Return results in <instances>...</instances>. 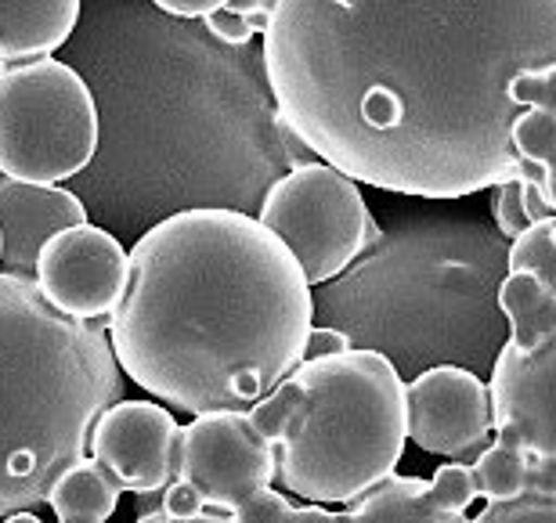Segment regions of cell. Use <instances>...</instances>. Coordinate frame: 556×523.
Returning a JSON list of instances; mask_svg holds the SVG:
<instances>
[{
  "mask_svg": "<svg viewBox=\"0 0 556 523\" xmlns=\"http://www.w3.org/2000/svg\"><path fill=\"white\" fill-rule=\"evenodd\" d=\"M556 62V0H278L264 73L293 130L351 181L466 199L542 177L509 144V80Z\"/></svg>",
  "mask_w": 556,
  "mask_h": 523,
  "instance_id": "6da1fadb",
  "label": "cell"
},
{
  "mask_svg": "<svg viewBox=\"0 0 556 523\" xmlns=\"http://www.w3.org/2000/svg\"><path fill=\"white\" fill-rule=\"evenodd\" d=\"M105 326L127 380L203 416L253 408L304 361L315 296L257 217L192 206L135 242Z\"/></svg>",
  "mask_w": 556,
  "mask_h": 523,
  "instance_id": "7a4b0ae2",
  "label": "cell"
},
{
  "mask_svg": "<svg viewBox=\"0 0 556 523\" xmlns=\"http://www.w3.org/2000/svg\"><path fill=\"white\" fill-rule=\"evenodd\" d=\"M124 386L102 321L62 315L33 278L0 271V520L48 506Z\"/></svg>",
  "mask_w": 556,
  "mask_h": 523,
  "instance_id": "3957f363",
  "label": "cell"
},
{
  "mask_svg": "<svg viewBox=\"0 0 556 523\" xmlns=\"http://www.w3.org/2000/svg\"><path fill=\"white\" fill-rule=\"evenodd\" d=\"M250 419L278 455L286 495L351 506L383 484L408 444L405 380L380 350L300 361Z\"/></svg>",
  "mask_w": 556,
  "mask_h": 523,
  "instance_id": "277c9868",
  "label": "cell"
},
{
  "mask_svg": "<svg viewBox=\"0 0 556 523\" xmlns=\"http://www.w3.org/2000/svg\"><path fill=\"white\" fill-rule=\"evenodd\" d=\"M98 152V105L65 62L0 65V174L26 184H62Z\"/></svg>",
  "mask_w": 556,
  "mask_h": 523,
  "instance_id": "5b68a950",
  "label": "cell"
},
{
  "mask_svg": "<svg viewBox=\"0 0 556 523\" xmlns=\"http://www.w3.org/2000/svg\"><path fill=\"white\" fill-rule=\"evenodd\" d=\"M257 220L293 253L307 285L332 282L380 239L358 181L321 160L278 177Z\"/></svg>",
  "mask_w": 556,
  "mask_h": 523,
  "instance_id": "8992f818",
  "label": "cell"
},
{
  "mask_svg": "<svg viewBox=\"0 0 556 523\" xmlns=\"http://www.w3.org/2000/svg\"><path fill=\"white\" fill-rule=\"evenodd\" d=\"M275 476L278 455L271 441L253 426L250 408L203 411L181 426L177 481L192 484L206 509L236 513L253 495L271 487Z\"/></svg>",
  "mask_w": 556,
  "mask_h": 523,
  "instance_id": "52a82bcc",
  "label": "cell"
},
{
  "mask_svg": "<svg viewBox=\"0 0 556 523\" xmlns=\"http://www.w3.org/2000/svg\"><path fill=\"white\" fill-rule=\"evenodd\" d=\"M495 441L525 455L528 492L556 495V336L517 350L503 343L488 380Z\"/></svg>",
  "mask_w": 556,
  "mask_h": 523,
  "instance_id": "ba28073f",
  "label": "cell"
},
{
  "mask_svg": "<svg viewBox=\"0 0 556 523\" xmlns=\"http://www.w3.org/2000/svg\"><path fill=\"white\" fill-rule=\"evenodd\" d=\"M408 441L448 462L470 465L495 441L492 391L459 365H433L405 383Z\"/></svg>",
  "mask_w": 556,
  "mask_h": 523,
  "instance_id": "9c48e42d",
  "label": "cell"
},
{
  "mask_svg": "<svg viewBox=\"0 0 556 523\" xmlns=\"http://www.w3.org/2000/svg\"><path fill=\"white\" fill-rule=\"evenodd\" d=\"M130 253L94 225H73L43 242L33 282L51 307L80 321H109L127 289Z\"/></svg>",
  "mask_w": 556,
  "mask_h": 523,
  "instance_id": "30bf717a",
  "label": "cell"
},
{
  "mask_svg": "<svg viewBox=\"0 0 556 523\" xmlns=\"http://www.w3.org/2000/svg\"><path fill=\"white\" fill-rule=\"evenodd\" d=\"M181 426L163 400H116L98 416L87 455L135 495H160L177 481Z\"/></svg>",
  "mask_w": 556,
  "mask_h": 523,
  "instance_id": "8fae6325",
  "label": "cell"
},
{
  "mask_svg": "<svg viewBox=\"0 0 556 523\" xmlns=\"http://www.w3.org/2000/svg\"><path fill=\"white\" fill-rule=\"evenodd\" d=\"M87 225V206L62 184H26L0 174V271L33 278L43 242L59 231Z\"/></svg>",
  "mask_w": 556,
  "mask_h": 523,
  "instance_id": "7c38bea8",
  "label": "cell"
},
{
  "mask_svg": "<svg viewBox=\"0 0 556 523\" xmlns=\"http://www.w3.org/2000/svg\"><path fill=\"white\" fill-rule=\"evenodd\" d=\"M76 18L80 0H0V65L51 59Z\"/></svg>",
  "mask_w": 556,
  "mask_h": 523,
  "instance_id": "4fadbf2b",
  "label": "cell"
},
{
  "mask_svg": "<svg viewBox=\"0 0 556 523\" xmlns=\"http://www.w3.org/2000/svg\"><path fill=\"white\" fill-rule=\"evenodd\" d=\"M337 523H470V516L441 509L430 495V481L422 476L391 473L383 484L337 513Z\"/></svg>",
  "mask_w": 556,
  "mask_h": 523,
  "instance_id": "5bb4252c",
  "label": "cell"
},
{
  "mask_svg": "<svg viewBox=\"0 0 556 523\" xmlns=\"http://www.w3.org/2000/svg\"><path fill=\"white\" fill-rule=\"evenodd\" d=\"M119 487L91 455H84L80 462L70 465L59 481H54L48 506L59 516V523H109V516L119 506Z\"/></svg>",
  "mask_w": 556,
  "mask_h": 523,
  "instance_id": "9a60e30c",
  "label": "cell"
},
{
  "mask_svg": "<svg viewBox=\"0 0 556 523\" xmlns=\"http://www.w3.org/2000/svg\"><path fill=\"white\" fill-rule=\"evenodd\" d=\"M498 307L509 318V343L517 350H531L556 336V293H549L535 275L509 271L498 285Z\"/></svg>",
  "mask_w": 556,
  "mask_h": 523,
  "instance_id": "2e32d148",
  "label": "cell"
},
{
  "mask_svg": "<svg viewBox=\"0 0 556 523\" xmlns=\"http://www.w3.org/2000/svg\"><path fill=\"white\" fill-rule=\"evenodd\" d=\"M492 214H495L498 231H503L509 242L517 235H525L539 220H549L553 206L546 199V188H542V177H509V181L495 184Z\"/></svg>",
  "mask_w": 556,
  "mask_h": 523,
  "instance_id": "e0dca14e",
  "label": "cell"
},
{
  "mask_svg": "<svg viewBox=\"0 0 556 523\" xmlns=\"http://www.w3.org/2000/svg\"><path fill=\"white\" fill-rule=\"evenodd\" d=\"M473 481H477V495L484 502H506V498H517L528 492V462L525 455L506 448V444L492 441L488 448L470 462Z\"/></svg>",
  "mask_w": 556,
  "mask_h": 523,
  "instance_id": "ac0fdd59",
  "label": "cell"
},
{
  "mask_svg": "<svg viewBox=\"0 0 556 523\" xmlns=\"http://www.w3.org/2000/svg\"><path fill=\"white\" fill-rule=\"evenodd\" d=\"M509 271H528L535 275L542 285L556 293V235H553V217L531 225L525 235L509 242Z\"/></svg>",
  "mask_w": 556,
  "mask_h": 523,
  "instance_id": "d6986e66",
  "label": "cell"
},
{
  "mask_svg": "<svg viewBox=\"0 0 556 523\" xmlns=\"http://www.w3.org/2000/svg\"><path fill=\"white\" fill-rule=\"evenodd\" d=\"M231 523H337V513H329L326 506L315 502L293 506L275 487H264L261 495H253L247 506H239L231 513Z\"/></svg>",
  "mask_w": 556,
  "mask_h": 523,
  "instance_id": "ffe728a7",
  "label": "cell"
},
{
  "mask_svg": "<svg viewBox=\"0 0 556 523\" xmlns=\"http://www.w3.org/2000/svg\"><path fill=\"white\" fill-rule=\"evenodd\" d=\"M509 144L525 163L549 170L556 166V116L539 113V109H520L509 127Z\"/></svg>",
  "mask_w": 556,
  "mask_h": 523,
  "instance_id": "44dd1931",
  "label": "cell"
},
{
  "mask_svg": "<svg viewBox=\"0 0 556 523\" xmlns=\"http://www.w3.org/2000/svg\"><path fill=\"white\" fill-rule=\"evenodd\" d=\"M470 523H556V495L525 492L506 502H484Z\"/></svg>",
  "mask_w": 556,
  "mask_h": 523,
  "instance_id": "7402d4cb",
  "label": "cell"
},
{
  "mask_svg": "<svg viewBox=\"0 0 556 523\" xmlns=\"http://www.w3.org/2000/svg\"><path fill=\"white\" fill-rule=\"evenodd\" d=\"M430 495L433 502L441 509H452V513H466L477 498V481H473V470L463 462H444L438 465V473L430 476Z\"/></svg>",
  "mask_w": 556,
  "mask_h": 523,
  "instance_id": "603a6c76",
  "label": "cell"
},
{
  "mask_svg": "<svg viewBox=\"0 0 556 523\" xmlns=\"http://www.w3.org/2000/svg\"><path fill=\"white\" fill-rule=\"evenodd\" d=\"M509 102L517 109H539V113L556 116V62L517 73L509 80Z\"/></svg>",
  "mask_w": 556,
  "mask_h": 523,
  "instance_id": "cb8c5ba5",
  "label": "cell"
},
{
  "mask_svg": "<svg viewBox=\"0 0 556 523\" xmlns=\"http://www.w3.org/2000/svg\"><path fill=\"white\" fill-rule=\"evenodd\" d=\"M275 133H278V149H282V160L289 163V170H300V166L318 163V152L300 138V133L293 130V124H289L278 109H275Z\"/></svg>",
  "mask_w": 556,
  "mask_h": 523,
  "instance_id": "d4e9b609",
  "label": "cell"
},
{
  "mask_svg": "<svg viewBox=\"0 0 556 523\" xmlns=\"http://www.w3.org/2000/svg\"><path fill=\"white\" fill-rule=\"evenodd\" d=\"M354 343L348 332H340L337 326H311L307 332V347H304V361H318V358H337V354L351 350Z\"/></svg>",
  "mask_w": 556,
  "mask_h": 523,
  "instance_id": "484cf974",
  "label": "cell"
},
{
  "mask_svg": "<svg viewBox=\"0 0 556 523\" xmlns=\"http://www.w3.org/2000/svg\"><path fill=\"white\" fill-rule=\"evenodd\" d=\"M163 513L174 516V520H192L199 513H206V502H203V495H199L192 484L174 481L163 492Z\"/></svg>",
  "mask_w": 556,
  "mask_h": 523,
  "instance_id": "4316f807",
  "label": "cell"
},
{
  "mask_svg": "<svg viewBox=\"0 0 556 523\" xmlns=\"http://www.w3.org/2000/svg\"><path fill=\"white\" fill-rule=\"evenodd\" d=\"M203 22H206V29L214 33L220 43H231V48H242V43L253 40V33H250L247 22H242L239 15H231L228 8L214 11V15H206Z\"/></svg>",
  "mask_w": 556,
  "mask_h": 523,
  "instance_id": "83f0119b",
  "label": "cell"
},
{
  "mask_svg": "<svg viewBox=\"0 0 556 523\" xmlns=\"http://www.w3.org/2000/svg\"><path fill=\"white\" fill-rule=\"evenodd\" d=\"M275 4H278V0H231L228 11H231V15H239L242 22H247L253 37H257V33L264 37V33H268V26H271Z\"/></svg>",
  "mask_w": 556,
  "mask_h": 523,
  "instance_id": "f1b7e54d",
  "label": "cell"
},
{
  "mask_svg": "<svg viewBox=\"0 0 556 523\" xmlns=\"http://www.w3.org/2000/svg\"><path fill=\"white\" fill-rule=\"evenodd\" d=\"M152 4L174 18H206V15H214V11L228 8L231 0H152Z\"/></svg>",
  "mask_w": 556,
  "mask_h": 523,
  "instance_id": "f546056e",
  "label": "cell"
},
{
  "mask_svg": "<svg viewBox=\"0 0 556 523\" xmlns=\"http://www.w3.org/2000/svg\"><path fill=\"white\" fill-rule=\"evenodd\" d=\"M135 523H231V513H220V509H206V513H199L192 520H174V516H166L163 509H160V513L135 516Z\"/></svg>",
  "mask_w": 556,
  "mask_h": 523,
  "instance_id": "4dcf8cb0",
  "label": "cell"
},
{
  "mask_svg": "<svg viewBox=\"0 0 556 523\" xmlns=\"http://www.w3.org/2000/svg\"><path fill=\"white\" fill-rule=\"evenodd\" d=\"M542 188H546V199H549L553 217H556V166H549V170L542 174Z\"/></svg>",
  "mask_w": 556,
  "mask_h": 523,
  "instance_id": "1f68e13d",
  "label": "cell"
},
{
  "mask_svg": "<svg viewBox=\"0 0 556 523\" xmlns=\"http://www.w3.org/2000/svg\"><path fill=\"white\" fill-rule=\"evenodd\" d=\"M4 523H40L33 513H11V516H4Z\"/></svg>",
  "mask_w": 556,
  "mask_h": 523,
  "instance_id": "d6a6232c",
  "label": "cell"
},
{
  "mask_svg": "<svg viewBox=\"0 0 556 523\" xmlns=\"http://www.w3.org/2000/svg\"><path fill=\"white\" fill-rule=\"evenodd\" d=\"M332 4H351V0H332Z\"/></svg>",
  "mask_w": 556,
  "mask_h": 523,
  "instance_id": "836d02e7",
  "label": "cell"
},
{
  "mask_svg": "<svg viewBox=\"0 0 556 523\" xmlns=\"http://www.w3.org/2000/svg\"><path fill=\"white\" fill-rule=\"evenodd\" d=\"M0 253H4V235H0Z\"/></svg>",
  "mask_w": 556,
  "mask_h": 523,
  "instance_id": "e575fe53",
  "label": "cell"
}]
</instances>
